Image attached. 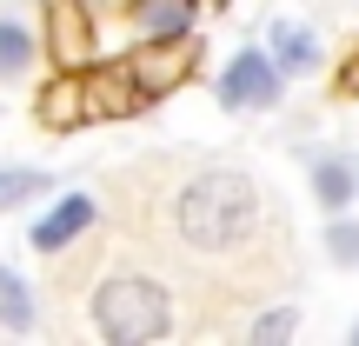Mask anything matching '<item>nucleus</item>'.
I'll list each match as a JSON object with an SVG mask.
<instances>
[{
  "label": "nucleus",
  "mask_w": 359,
  "mask_h": 346,
  "mask_svg": "<svg viewBox=\"0 0 359 346\" xmlns=\"http://www.w3.org/2000/svg\"><path fill=\"white\" fill-rule=\"evenodd\" d=\"M259 220V193L246 173H200L180 187L173 200V227L187 246H200V253H226V246H240L246 233H253Z\"/></svg>",
  "instance_id": "1"
},
{
  "label": "nucleus",
  "mask_w": 359,
  "mask_h": 346,
  "mask_svg": "<svg viewBox=\"0 0 359 346\" xmlns=\"http://www.w3.org/2000/svg\"><path fill=\"white\" fill-rule=\"evenodd\" d=\"M93 326H100L107 346H147L173 326V300H167V286L120 273V280H107L93 293Z\"/></svg>",
  "instance_id": "2"
},
{
  "label": "nucleus",
  "mask_w": 359,
  "mask_h": 346,
  "mask_svg": "<svg viewBox=\"0 0 359 346\" xmlns=\"http://www.w3.org/2000/svg\"><path fill=\"white\" fill-rule=\"evenodd\" d=\"M219 100L226 107H273L280 100V67L266 53H240L226 67V80H219Z\"/></svg>",
  "instance_id": "3"
},
{
  "label": "nucleus",
  "mask_w": 359,
  "mask_h": 346,
  "mask_svg": "<svg viewBox=\"0 0 359 346\" xmlns=\"http://www.w3.org/2000/svg\"><path fill=\"white\" fill-rule=\"evenodd\" d=\"M187 60H193V40L180 34V40H154L147 53H133L127 74L140 80L147 93H160V87H173V80H187Z\"/></svg>",
  "instance_id": "4"
},
{
  "label": "nucleus",
  "mask_w": 359,
  "mask_h": 346,
  "mask_svg": "<svg viewBox=\"0 0 359 346\" xmlns=\"http://www.w3.org/2000/svg\"><path fill=\"white\" fill-rule=\"evenodd\" d=\"M87 227H93V200H87V193H67V200L34 227V246H40V253H60V246H67V240H80Z\"/></svg>",
  "instance_id": "5"
},
{
  "label": "nucleus",
  "mask_w": 359,
  "mask_h": 346,
  "mask_svg": "<svg viewBox=\"0 0 359 346\" xmlns=\"http://www.w3.org/2000/svg\"><path fill=\"white\" fill-rule=\"evenodd\" d=\"M140 27H147V40H180L193 27V0H140Z\"/></svg>",
  "instance_id": "6"
},
{
  "label": "nucleus",
  "mask_w": 359,
  "mask_h": 346,
  "mask_svg": "<svg viewBox=\"0 0 359 346\" xmlns=\"http://www.w3.org/2000/svg\"><path fill=\"white\" fill-rule=\"evenodd\" d=\"M53 27H60V34H53V53H60V67H80L87 60V13L74 7V0H60V7H53Z\"/></svg>",
  "instance_id": "7"
},
{
  "label": "nucleus",
  "mask_w": 359,
  "mask_h": 346,
  "mask_svg": "<svg viewBox=\"0 0 359 346\" xmlns=\"http://www.w3.org/2000/svg\"><path fill=\"white\" fill-rule=\"evenodd\" d=\"M40 120H47V127H74V120H87L80 80H53V87L40 93Z\"/></svg>",
  "instance_id": "8"
},
{
  "label": "nucleus",
  "mask_w": 359,
  "mask_h": 346,
  "mask_svg": "<svg viewBox=\"0 0 359 346\" xmlns=\"http://www.w3.org/2000/svg\"><path fill=\"white\" fill-rule=\"evenodd\" d=\"M313 193H320V206H346L353 193H359V180L346 173V160H313Z\"/></svg>",
  "instance_id": "9"
},
{
  "label": "nucleus",
  "mask_w": 359,
  "mask_h": 346,
  "mask_svg": "<svg viewBox=\"0 0 359 346\" xmlns=\"http://www.w3.org/2000/svg\"><path fill=\"white\" fill-rule=\"evenodd\" d=\"M273 60H280V67H313V60H320V47H313L306 27L286 20V27H273Z\"/></svg>",
  "instance_id": "10"
},
{
  "label": "nucleus",
  "mask_w": 359,
  "mask_h": 346,
  "mask_svg": "<svg viewBox=\"0 0 359 346\" xmlns=\"http://www.w3.org/2000/svg\"><path fill=\"white\" fill-rule=\"evenodd\" d=\"M0 326H13V333H27V326H34V300H27V286L13 280L7 267H0Z\"/></svg>",
  "instance_id": "11"
},
{
  "label": "nucleus",
  "mask_w": 359,
  "mask_h": 346,
  "mask_svg": "<svg viewBox=\"0 0 359 346\" xmlns=\"http://www.w3.org/2000/svg\"><path fill=\"white\" fill-rule=\"evenodd\" d=\"M27 60H34V34L20 20H0V74H27Z\"/></svg>",
  "instance_id": "12"
},
{
  "label": "nucleus",
  "mask_w": 359,
  "mask_h": 346,
  "mask_svg": "<svg viewBox=\"0 0 359 346\" xmlns=\"http://www.w3.org/2000/svg\"><path fill=\"white\" fill-rule=\"evenodd\" d=\"M40 187H47V173H34V167H7V173H0V206H20V200H34Z\"/></svg>",
  "instance_id": "13"
},
{
  "label": "nucleus",
  "mask_w": 359,
  "mask_h": 346,
  "mask_svg": "<svg viewBox=\"0 0 359 346\" xmlns=\"http://www.w3.org/2000/svg\"><path fill=\"white\" fill-rule=\"evenodd\" d=\"M326 253H333L339 267H359V227H353V220H339V227L326 233Z\"/></svg>",
  "instance_id": "14"
},
{
  "label": "nucleus",
  "mask_w": 359,
  "mask_h": 346,
  "mask_svg": "<svg viewBox=\"0 0 359 346\" xmlns=\"http://www.w3.org/2000/svg\"><path fill=\"white\" fill-rule=\"evenodd\" d=\"M293 326H299V313H293V307H280V313H266V320L253 326V340H259V346H273V340L293 333Z\"/></svg>",
  "instance_id": "15"
},
{
  "label": "nucleus",
  "mask_w": 359,
  "mask_h": 346,
  "mask_svg": "<svg viewBox=\"0 0 359 346\" xmlns=\"http://www.w3.org/2000/svg\"><path fill=\"white\" fill-rule=\"evenodd\" d=\"M339 93H359V47L346 53V67H339Z\"/></svg>",
  "instance_id": "16"
},
{
  "label": "nucleus",
  "mask_w": 359,
  "mask_h": 346,
  "mask_svg": "<svg viewBox=\"0 0 359 346\" xmlns=\"http://www.w3.org/2000/svg\"><path fill=\"white\" fill-rule=\"evenodd\" d=\"M353 340H359V333H353Z\"/></svg>",
  "instance_id": "17"
}]
</instances>
